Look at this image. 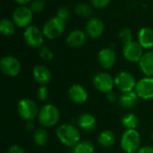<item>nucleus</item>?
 <instances>
[{"label": "nucleus", "mask_w": 153, "mask_h": 153, "mask_svg": "<svg viewBox=\"0 0 153 153\" xmlns=\"http://www.w3.org/2000/svg\"><path fill=\"white\" fill-rule=\"evenodd\" d=\"M56 136L65 146L73 148L81 141L79 130L71 124H64L57 127Z\"/></svg>", "instance_id": "1"}, {"label": "nucleus", "mask_w": 153, "mask_h": 153, "mask_svg": "<svg viewBox=\"0 0 153 153\" xmlns=\"http://www.w3.org/2000/svg\"><path fill=\"white\" fill-rule=\"evenodd\" d=\"M60 119L59 109L53 104H45L39 111L38 120L43 127H53Z\"/></svg>", "instance_id": "2"}, {"label": "nucleus", "mask_w": 153, "mask_h": 153, "mask_svg": "<svg viewBox=\"0 0 153 153\" xmlns=\"http://www.w3.org/2000/svg\"><path fill=\"white\" fill-rule=\"evenodd\" d=\"M120 144L125 153H135L141 148V135L136 129H128L121 136Z\"/></svg>", "instance_id": "3"}, {"label": "nucleus", "mask_w": 153, "mask_h": 153, "mask_svg": "<svg viewBox=\"0 0 153 153\" xmlns=\"http://www.w3.org/2000/svg\"><path fill=\"white\" fill-rule=\"evenodd\" d=\"M65 30V22L55 16L48 19L43 25V34L48 39H56L61 37Z\"/></svg>", "instance_id": "4"}, {"label": "nucleus", "mask_w": 153, "mask_h": 153, "mask_svg": "<svg viewBox=\"0 0 153 153\" xmlns=\"http://www.w3.org/2000/svg\"><path fill=\"white\" fill-rule=\"evenodd\" d=\"M39 108L35 101L30 99H22L17 104V112L24 121H33L39 115Z\"/></svg>", "instance_id": "5"}, {"label": "nucleus", "mask_w": 153, "mask_h": 153, "mask_svg": "<svg viewBox=\"0 0 153 153\" xmlns=\"http://www.w3.org/2000/svg\"><path fill=\"white\" fill-rule=\"evenodd\" d=\"M33 18V12L30 7L26 5H21L17 7L12 15V20L14 22L15 26L18 28L26 29L30 25V22Z\"/></svg>", "instance_id": "6"}, {"label": "nucleus", "mask_w": 153, "mask_h": 153, "mask_svg": "<svg viewBox=\"0 0 153 153\" xmlns=\"http://www.w3.org/2000/svg\"><path fill=\"white\" fill-rule=\"evenodd\" d=\"M23 39L27 46L32 48H39L43 44L44 34L37 26L30 25L23 32Z\"/></svg>", "instance_id": "7"}, {"label": "nucleus", "mask_w": 153, "mask_h": 153, "mask_svg": "<svg viewBox=\"0 0 153 153\" xmlns=\"http://www.w3.org/2000/svg\"><path fill=\"white\" fill-rule=\"evenodd\" d=\"M1 72L8 77L17 76L22 69L20 61L13 56H4L0 60Z\"/></svg>", "instance_id": "8"}, {"label": "nucleus", "mask_w": 153, "mask_h": 153, "mask_svg": "<svg viewBox=\"0 0 153 153\" xmlns=\"http://www.w3.org/2000/svg\"><path fill=\"white\" fill-rule=\"evenodd\" d=\"M93 85L99 91L107 94L113 91L115 79L106 72H100L93 77Z\"/></svg>", "instance_id": "9"}, {"label": "nucleus", "mask_w": 153, "mask_h": 153, "mask_svg": "<svg viewBox=\"0 0 153 153\" xmlns=\"http://www.w3.org/2000/svg\"><path fill=\"white\" fill-rule=\"evenodd\" d=\"M136 80L134 76L128 72H121L115 77V86L123 93L132 91L135 89Z\"/></svg>", "instance_id": "10"}, {"label": "nucleus", "mask_w": 153, "mask_h": 153, "mask_svg": "<svg viewBox=\"0 0 153 153\" xmlns=\"http://www.w3.org/2000/svg\"><path fill=\"white\" fill-rule=\"evenodd\" d=\"M143 48L137 41H132L124 45L123 55L124 57L131 63H139L140 59L143 56Z\"/></svg>", "instance_id": "11"}, {"label": "nucleus", "mask_w": 153, "mask_h": 153, "mask_svg": "<svg viewBox=\"0 0 153 153\" xmlns=\"http://www.w3.org/2000/svg\"><path fill=\"white\" fill-rule=\"evenodd\" d=\"M134 91L142 100H149L153 99V77L140 79L135 86Z\"/></svg>", "instance_id": "12"}, {"label": "nucleus", "mask_w": 153, "mask_h": 153, "mask_svg": "<svg viewBox=\"0 0 153 153\" xmlns=\"http://www.w3.org/2000/svg\"><path fill=\"white\" fill-rule=\"evenodd\" d=\"M104 22L99 17H91L85 24V33L93 39L100 38L104 32Z\"/></svg>", "instance_id": "13"}, {"label": "nucleus", "mask_w": 153, "mask_h": 153, "mask_svg": "<svg viewBox=\"0 0 153 153\" xmlns=\"http://www.w3.org/2000/svg\"><path fill=\"white\" fill-rule=\"evenodd\" d=\"M117 55L111 48H104L98 54V61L101 67L106 70L111 69L115 65Z\"/></svg>", "instance_id": "14"}, {"label": "nucleus", "mask_w": 153, "mask_h": 153, "mask_svg": "<svg viewBox=\"0 0 153 153\" xmlns=\"http://www.w3.org/2000/svg\"><path fill=\"white\" fill-rule=\"evenodd\" d=\"M70 100L75 104H83L88 100V92L85 88L81 84H74L68 91Z\"/></svg>", "instance_id": "15"}, {"label": "nucleus", "mask_w": 153, "mask_h": 153, "mask_svg": "<svg viewBox=\"0 0 153 153\" xmlns=\"http://www.w3.org/2000/svg\"><path fill=\"white\" fill-rule=\"evenodd\" d=\"M32 75L34 80L39 84H40V86L48 84L52 78L50 70L43 65H39L34 66L32 70Z\"/></svg>", "instance_id": "16"}, {"label": "nucleus", "mask_w": 153, "mask_h": 153, "mask_svg": "<svg viewBox=\"0 0 153 153\" xmlns=\"http://www.w3.org/2000/svg\"><path fill=\"white\" fill-rule=\"evenodd\" d=\"M87 39V34L81 30H74L69 33L66 38V44L72 48H78L82 47Z\"/></svg>", "instance_id": "17"}, {"label": "nucleus", "mask_w": 153, "mask_h": 153, "mask_svg": "<svg viewBox=\"0 0 153 153\" xmlns=\"http://www.w3.org/2000/svg\"><path fill=\"white\" fill-rule=\"evenodd\" d=\"M138 42L143 49L153 48V30L150 27H143L138 32Z\"/></svg>", "instance_id": "18"}, {"label": "nucleus", "mask_w": 153, "mask_h": 153, "mask_svg": "<svg viewBox=\"0 0 153 153\" xmlns=\"http://www.w3.org/2000/svg\"><path fill=\"white\" fill-rule=\"evenodd\" d=\"M139 67L145 76L153 77V51H148L143 54L139 61Z\"/></svg>", "instance_id": "19"}, {"label": "nucleus", "mask_w": 153, "mask_h": 153, "mask_svg": "<svg viewBox=\"0 0 153 153\" xmlns=\"http://www.w3.org/2000/svg\"><path fill=\"white\" fill-rule=\"evenodd\" d=\"M77 125L82 130L86 132H91L96 128L97 120L93 115L90 113H84L78 117Z\"/></svg>", "instance_id": "20"}, {"label": "nucleus", "mask_w": 153, "mask_h": 153, "mask_svg": "<svg viewBox=\"0 0 153 153\" xmlns=\"http://www.w3.org/2000/svg\"><path fill=\"white\" fill-rule=\"evenodd\" d=\"M138 99L139 97L136 92L132 91L128 92H123L118 98V102L119 105L124 108H132L137 104Z\"/></svg>", "instance_id": "21"}, {"label": "nucleus", "mask_w": 153, "mask_h": 153, "mask_svg": "<svg viewBox=\"0 0 153 153\" xmlns=\"http://www.w3.org/2000/svg\"><path fill=\"white\" fill-rule=\"evenodd\" d=\"M98 143L104 147V148H109L111 147L115 142H116V135L115 134L110 131V130H105L103 132H101L99 136H98Z\"/></svg>", "instance_id": "22"}, {"label": "nucleus", "mask_w": 153, "mask_h": 153, "mask_svg": "<svg viewBox=\"0 0 153 153\" xmlns=\"http://www.w3.org/2000/svg\"><path fill=\"white\" fill-rule=\"evenodd\" d=\"M33 143L39 147H44L48 142V134L47 130L43 128H37L32 134Z\"/></svg>", "instance_id": "23"}, {"label": "nucleus", "mask_w": 153, "mask_h": 153, "mask_svg": "<svg viewBox=\"0 0 153 153\" xmlns=\"http://www.w3.org/2000/svg\"><path fill=\"white\" fill-rule=\"evenodd\" d=\"M94 150V144L91 141H80L72 148L70 153H93Z\"/></svg>", "instance_id": "24"}, {"label": "nucleus", "mask_w": 153, "mask_h": 153, "mask_svg": "<svg viewBox=\"0 0 153 153\" xmlns=\"http://www.w3.org/2000/svg\"><path fill=\"white\" fill-rule=\"evenodd\" d=\"M15 31V24L13 20L4 18L0 22V33L4 37H10Z\"/></svg>", "instance_id": "25"}, {"label": "nucleus", "mask_w": 153, "mask_h": 153, "mask_svg": "<svg viewBox=\"0 0 153 153\" xmlns=\"http://www.w3.org/2000/svg\"><path fill=\"white\" fill-rule=\"evenodd\" d=\"M121 124L126 130L136 129V127L138 126V124H139V120H138V117L136 115H134L133 113H129L123 117V118L121 119Z\"/></svg>", "instance_id": "26"}, {"label": "nucleus", "mask_w": 153, "mask_h": 153, "mask_svg": "<svg viewBox=\"0 0 153 153\" xmlns=\"http://www.w3.org/2000/svg\"><path fill=\"white\" fill-rule=\"evenodd\" d=\"M74 12L77 15L84 18H89L92 15L93 10L91 4L86 3H79L74 7Z\"/></svg>", "instance_id": "27"}, {"label": "nucleus", "mask_w": 153, "mask_h": 153, "mask_svg": "<svg viewBox=\"0 0 153 153\" xmlns=\"http://www.w3.org/2000/svg\"><path fill=\"white\" fill-rule=\"evenodd\" d=\"M118 38L124 45L127 44L133 41V32L129 28H123L118 32Z\"/></svg>", "instance_id": "28"}, {"label": "nucleus", "mask_w": 153, "mask_h": 153, "mask_svg": "<svg viewBox=\"0 0 153 153\" xmlns=\"http://www.w3.org/2000/svg\"><path fill=\"white\" fill-rule=\"evenodd\" d=\"M39 57L44 61H50L54 57V54L52 50L47 46H42L39 48Z\"/></svg>", "instance_id": "29"}, {"label": "nucleus", "mask_w": 153, "mask_h": 153, "mask_svg": "<svg viewBox=\"0 0 153 153\" xmlns=\"http://www.w3.org/2000/svg\"><path fill=\"white\" fill-rule=\"evenodd\" d=\"M30 8L33 13H39L45 9V2L44 0H32L30 4Z\"/></svg>", "instance_id": "30"}, {"label": "nucleus", "mask_w": 153, "mask_h": 153, "mask_svg": "<svg viewBox=\"0 0 153 153\" xmlns=\"http://www.w3.org/2000/svg\"><path fill=\"white\" fill-rule=\"evenodd\" d=\"M70 15H71V13H70V10L67 6L62 5L56 10V16L60 18L61 20H63L65 22H66L70 18Z\"/></svg>", "instance_id": "31"}, {"label": "nucleus", "mask_w": 153, "mask_h": 153, "mask_svg": "<svg viewBox=\"0 0 153 153\" xmlns=\"http://www.w3.org/2000/svg\"><path fill=\"white\" fill-rule=\"evenodd\" d=\"M48 90L46 85H41L37 91V99L39 101L44 102L48 98Z\"/></svg>", "instance_id": "32"}, {"label": "nucleus", "mask_w": 153, "mask_h": 153, "mask_svg": "<svg viewBox=\"0 0 153 153\" xmlns=\"http://www.w3.org/2000/svg\"><path fill=\"white\" fill-rule=\"evenodd\" d=\"M91 1V4L98 9H103L105 7H107L111 0H90Z\"/></svg>", "instance_id": "33"}, {"label": "nucleus", "mask_w": 153, "mask_h": 153, "mask_svg": "<svg viewBox=\"0 0 153 153\" xmlns=\"http://www.w3.org/2000/svg\"><path fill=\"white\" fill-rule=\"evenodd\" d=\"M7 153H25V152L20 145L14 144V145H12L8 148Z\"/></svg>", "instance_id": "34"}, {"label": "nucleus", "mask_w": 153, "mask_h": 153, "mask_svg": "<svg viewBox=\"0 0 153 153\" xmlns=\"http://www.w3.org/2000/svg\"><path fill=\"white\" fill-rule=\"evenodd\" d=\"M107 100L109 101V102H111V103H113V102H115V101H117L118 99H117V94L112 91H110V92H108V93H107Z\"/></svg>", "instance_id": "35"}, {"label": "nucleus", "mask_w": 153, "mask_h": 153, "mask_svg": "<svg viewBox=\"0 0 153 153\" xmlns=\"http://www.w3.org/2000/svg\"><path fill=\"white\" fill-rule=\"evenodd\" d=\"M136 153H153V147L152 146L141 147Z\"/></svg>", "instance_id": "36"}, {"label": "nucleus", "mask_w": 153, "mask_h": 153, "mask_svg": "<svg viewBox=\"0 0 153 153\" xmlns=\"http://www.w3.org/2000/svg\"><path fill=\"white\" fill-rule=\"evenodd\" d=\"M25 129H26L27 132H34L36 130L35 129V126H34V124H33L32 121L26 122V124H25Z\"/></svg>", "instance_id": "37"}, {"label": "nucleus", "mask_w": 153, "mask_h": 153, "mask_svg": "<svg viewBox=\"0 0 153 153\" xmlns=\"http://www.w3.org/2000/svg\"><path fill=\"white\" fill-rule=\"evenodd\" d=\"M14 1L21 6V5H26L27 4L30 3L32 0H14Z\"/></svg>", "instance_id": "38"}, {"label": "nucleus", "mask_w": 153, "mask_h": 153, "mask_svg": "<svg viewBox=\"0 0 153 153\" xmlns=\"http://www.w3.org/2000/svg\"><path fill=\"white\" fill-rule=\"evenodd\" d=\"M152 140H153V134H152Z\"/></svg>", "instance_id": "39"}]
</instances>
